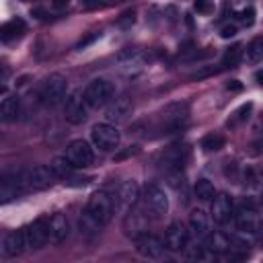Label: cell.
<instances>
[{
    "label": "cell",
    "instance_id": "obj_1",
    "mask_svg": "<svg viewBox=\"0 0 263 263\" xmlns=\"http://www.w3.org/2000/svg\"><path fill=\"white\" fill-rule=\"evenodd\" d=\"M88 216H92L101 226H105L113 214H115V199H113V193L107 191V189H99L90 195L88 203H86V210H84Z\"/></svg>",
    "mask_w": 263,
    "mask_h": 263
},
{
    "label": "cell",
    "instance_id": "obj_2",
    "mask_svg": "<svg viewBox=\"0 0 263 263\" xmlns=\"http://www.w3.org/2000/svg\"><path fill=\"white\" fill-rule=\"evenodd\" d=\"M113 95H115V84L113 82H109L107 78H95L84 88L82 99H84L86 107L99 109V107H105L113 99Z\"/></svg>",
    "mask_w": 263,
    "mask_h": 263
},
{
    "label": "cell",
    "instance_id": "obj_3",
    "mask_svg": "<svg viewBox=\"0 0 263 263\" xmlns=\"http://www.w3.org/2000/svg\"><path fill=\"white\" fill-rule=\"evenodd\" d=\"M66 90H68V80L64 74H49L45 78V82L39 88V99L43 105L47 107H55L66 99Z\"/></svg>",
    "mask_w": 263,
    "mask_h": 263
},
{
    "label": "cell",
    "instance_id": "obj_4",
    "mask_svg": "<svg viewBox=\"0 0 263 263\" xmlns=\"http://www.w3.org/2000/svg\"><path fill=\"white\" fill-rule=\"evenodd\" d=\"M27 191V179L23 171H6L0 175V203L14 201Z\"/></svg>",
    "mask_w": 263,
    "mask_h": 263
},
{
    "label": "cell",
    "instance_id": "obj_5",
    "mask_svg": "<svg viewBox=\"0 0 263 263\" xmlns=\"http://www.w3.org/2000/svg\"><path fill=\"white\" fill-rule=\"evenodd\" d=\"M144 210L148 212V216L152 218H162L168 212V195L164 193V189L156 183H148L144 189Z\"/></svg>",
    "mask_w": 263,
    "mask_h": 263
},
{
    "label": "cell",
    "instance_id": "obj_6",
    "mask_svg": "<svg viewBox=\"0 0 263 263\" xmlns=\"http://www.w3.org/2000/svg\"><path fill=\"white\" fill-rule=\"evenodd\" d=\"M189 119V107L185 103H173L168 107L162 109L160 113V129L164 134H173L185 127Z\"/></svg>",
    "mask_w": 263,
    "mask_h": 263
},
{
    "label": "cell",
    "instance_id": "obj_7",
    "mask_svg": "<svg viewBox=\"0 0 263 263\" xmlns=\"http://www.w3.org/2000/svg\"><path fill=\"white\" fill-rule=\"evenodd\" d=\"M90 140H92L95 148H99V150H103V152H111V150H115V148L119 146L121 134H119V129H117L115 125H111V123H97V125H92V129H90Z\"/></svg>",
    "mask_w": 263,
    "mask_h": 263
},
{
    "label": "cell",
    "instance_id": "obj_8",
    "mask_svg": "<svg viewBox=\"0 0 263 263\" xmlns=\"http://www.w3.org/2000/svg\"><path fill=\"white\" fill-rule=\"evenodd\" d=\"M64 156L72 162V166H74V168H86V166H90V164H92V160H95L92 146H90L86 140H82V138L72 140V142L68 144V148H66V154H64Z\"/></svg>",
    "mask_w": 263,
    "mask_h": 263
},
{
    "label": "cell",
    "instance_id": "obj_9",
    "mask_svg": "<svg viewBox=\"0 0 263 263\" xmlns=\"http://www.w3.org/2000/svg\"><path fill=\"white\" fill-rule=\"evenodd\" d=\"M113 199H115V212L119 214H125L127 210H132L134 205H138L140 201V185L136 181H123L117 191L113 193Z\"/></svg>",
    "mask_w": 263,
    "mask_h": 263
},
{
    "label": "cell",
    "instance_id": "obj_10",
    "mask_svg": "<svg viewBox=\"0 0 263 263\" xmlns=\"http://www.w3.org/2000/svg\"><path fill=\"white\" fill-rule=\"evenodd\" d=\"M148 224H150V216L144 208H132L123 214V230L127 236L136 238L140 234H144L148 230Z\"/></svg>",
    "mask_w": 263,
    "mask_h": 263
},
{
    "label": "cell",
    "instance_id": "obj_11",
    "mask_svg": "<svg viewBox=\"0 0 263 263\" xmlns=\"http://www.w3.org/2000/svg\"><path fill=\"white\" fill-rule=\"evenodd\" d=\"M187 160H189V146L187 144H173L160 156V164H162V168L166 173L183 171Z\"/></svg>",
    "mask_w": 263,
    "mask_h": 263
},
{
    "label": "cell",
    "instance_id": "obj_12",
    "mask_svg": "<svg viewBox=\"0 0 263 263\" xmlns=\"http://www.w3.org/2000/svg\"><path fill=\"white\" fill-rule=\"evenodd\" d=\"M117 62H119V70L127 76H134L138 72H142L146 68V53L134 47H125L123 51L117 53Z\"/></svg>",
    "mask_w": 263,
    "mask_h": 263
},
{
    "label": "cell",
    "instance_id": "obj_13",
    "mask_svg": "<svg viewBox=\"0 0 263 263\" xmlns=\"http://www.w3.org/2000/svg\"><path fill=\"white\" fill-rule=\"evenodd\" d=\"M25 242L27 249H43L49 242V228H47V218H37L33 224H29L25 230Z\"/></svg>",
    "mask_w": 263,
    "mask_h": 263
},
{
    "label": "cell",
    "instance_id": "obj_14",
    "mask_svg": "<svg viewBox=\"0 0 263 263\" xmlns=\"http://www.w3.org/2000/svg\"><path fill=\"white\" fill-rule=\"evenodd\" d=\"M234 222H236V228L242 232V234H255L257 228H259V218H257V208L255 203L251 201H245L238 210H234Z\"/></svg>",
    "mask_w": 263,
    "mask_h": 263
},
{
    "label": "cell",
    "instance_id": "obj_15",
    "mask_svg": "<svg viewBox=\"0 0 263 263\" xmlns=\"http://www.w3.org/2000/svg\"><path fill=\"white\" fill-rule=\"evenodd\" d=\"M187 242H189V230L181 222H173L164 230V240H162L164 249H168L173 253H179L187 247Z\"/></svg>",
    "mask_w": 263,
    "mask_h": 263
},
{
    "label": "cell",
    "instance_id": "obj_16",
    "mask_svg": "<svg viewBox=\"0 0 263 263\" xmlns=\"http://www.w3.org/2000/svg\"><path fill=\"white\" fill-rule=\"evenodd\" d=\"M86 111H88V107H86V103H84L80 92H72V95H68L64 99V117L70 123H74V125L82 123L86 119Z\"/></svg>",
    "mask_w": 263,
    "mask_h": 263
},
{
    "label": "cell",
    "instance_id": "obj_17",
    "mask_svg": "<svg viewBox=\"0 0 263 263\" xmlns=\"http://www.w3.org/2000/svg\"><path fill=\"white\" fill-rule=\"evenodd\" d=\"M234 216V201L228 193H220V195H214L212 199V218L216 224L224 226L232 220Z\"/></svg>",
    "mask_w": 263,
    "mask_h": 263
},
{
    "label": "cell",
    "instance_id": "obj_18",
    "mask_svg": "<svg viewBox=\"0 0 263 263\" xmlns=\"http://www.w3.org/2000/svg\"><path fill=\"white\" fill-rule=\"evenodd\" d=\"M136 251L146 259H160L164 255V245L158 236L144 232V234L136 236Z\"/></svg>",
    "mask_w": 263,
    "mask_h": 263
},
{
    "label": "cell",
    "instance_id": "obj_19",
    "mask_svg": "<svg viewBox=\"0 0 263 263\" xmlns=\"http://www.w3.org/2000/svg\"><path fill=\"white\" fill-rule=\"evenodd\" d=\"M25 179H27V187H29V189L41 191V189H47V187L53 183L55 175H53V171H51L49 166L37 164V166H33V168L25 175Z\"/></svg>",
    "mask_w": 263,
    "mask_h": 263
},
{
    "label": "cell",
    "instance_id": "obj_20",
    "mask_svg": "<svg viewBox=\"0 0 263 263\" xmlns=\"http://www.w3.org/2000/svg\"><path fill=\"white\" fill-rule=\"evenodd\" d=\"M132 115V99L127 95H119L117 99H113V103L107 107V121L111 123H123L127 117Z\"/></svg>",
    "mask_w": 263,
    "mask_h": 263
},
{
    "label": "cell",
    "instance_id": "obj_21",
    "mask_svg": "<svg viewBox=\"0 0 263 263\" xmlns=\"http://www.w3.org/2000/svg\"><path fill=\"white\" fill-rule=\"evenodd\" d=\"M47 228H49V242L51 245H62L70 234V222L60 212L53 214L51 218H47Z\"/></svg>",
    "mask_w": 263,
    "mask_h": 263
},
{
    "label": "cell",
    "instance_id": "obj_22",
    "mask_svg": "<svg viewBox=\"0 0 263 263\" xmlns=\"http://www.w3.org/2000/svg\"><path fill=\"white\" fill-rule=\"evenodd\" d=\"M25 249H27V242H25V232L23 230H12L2 240V253L6 257H10V259L23 255Z\"/></svg>",
    "mask_w": 263,
    "mask_h": 263
},
{
    "label": "cell",
    "instance_id": "obj_23",
    "mask_svg": "<svg viewBox=\"0 0 263 263\" xmlns=\"http://www.w3.org/2000/svg\"><path fill=\"white\" fill-rule=\"evenodd\" d=\"M21 115V99L14 97V95H8L2 99L0 103V121L4 123H12L16 121Z\"/></svg>",
    "mask_w": 263,
    "mask_h": 263
},
{
    "label": "cell",
    "instance_id": "obj_24",
    "mask_svg": "<svg viewBox=\"0 0 263 263\" xmlns=\"http://www.w3.org/2000/svg\"><path fill=\"white\" fill-rule=\"evenodd\" d=\"M203 245L212 253H224V251L232 249V236H228L224 232H208L203 236Z\"/></svg>",
    "mask_w": 263,
    "mask_h": 263
},
{
    "label": "cell",
    "instance_id": "obj_25",
    "mask_svg": "<svg viewBox=\"0 0 263 263\" xmlns=\"http://www.w3.org/2000/svg\"><path fill=\"white\" fill-rule=\"evenodd\" d=\"M189 228L195 236H201V238L210 232V218L201 208H197L189 214Z\"/></svg>",
    "mask_w": 263,
    "mask_h": 263
},
{
    "label": "cell",
    "instance_id": "obj_26",
    "mask_svg": "<svg viewBox=\"0 0 263 263\" xmlns=\"http://www.w3.org/2000/svg\"><path fill=\"white\" fill-rule=\"evenodd\" d=\"M25 33V23L21 18H12L0 25V41H14Z\"/></svg>",
    "mask_w": 263,
    "mask_h": 263
},
{
    "label": "cell",
    "instance_id": "obj_27",
    "mask_svg": "<svg viewBox=\"0 0 263 263\" xmlns=\"http://www.w3.org/2000/svg\"><path fill=\"white\" fill-rule=\"evenodd\" d=\"M185 251V259H189V261H210L212 257H214V253L203 245V242H195V245H191L189 247V242H187V247L183 249Z\"/></svg>",
    "mask_w": 263,
    "mask_h": 263
},
{
    "label": "cell",
    "instance_id": "obj_28",
    "mask_svg": "<svg viewBox=\"0 0 263 263\" xmlns=\"http://www.w3.org/2000/svg\"><path fill=\"white\" fill-rule=\"evenodd\" d=\"M101 228H103V226H101L92 216H88L86 212H82V216L78 218V230H80V234H82V236H86V238L97 236Z\"/></svg>",
    "mask_w": 263,
    "mask_h": 263
},
{
    "label": "cell",
    "instance_id": "obj_29",
    "mask_svg": "<svg viewBox=\"0 0 263 263\" xmlns=\"http://www.w3.org/2000/svg\"><path fill=\"white\" fill-rule=\"evenodd\" d=\"M193 191H195V197H197L199 201H212L214 195H216V187H214V183L208 181V179H197Z\"/></svg>",
    "mask_w": 263,
    "mask_h": 263
},
{
    "label": "cell",
    "instance_id": "obj_30",
    "mask_svg": "<svg viewBox=\"0 0 263 263\" xmlns=\"http://www.w3.org/2000/svg\"><path fill=\"white\" fill-rule=\"evenodd\" d=\"M49 168H51V171H53V175H55V177H60V179H68V177L72 175V171H74L72 162H70L66 156H55V158L51 160Z\"/></svg>",
    "mask_w": 263,
    "mask_h": 263
},
{
    "label": "cell",
    "instance_id": "obj_31",
    "mask_svg": "<svg viewBox=\"0 0 263 263\" xmlns=\"http://www.w3.org/2000/svg\"><path fill=\"white\" fill-rule=\"evenodd\" d=\"M224 144H226V140H224V136H220V134H208V136H203L201 138V150H205V152H216V150H220V148H224Z\"/></svg>",
    "mask_w": 263,
    "mask_h": 263
},
{
    "label": "cell",
    "instance_id": "obj_32",
    "mask_svg": "<svg viewBox=\"0 0 263 263\" xmlns=\"http://www.w3.org/2000/svg\"><path fill=\"white\" fill-rule=\"evenodd\" d=\"M261 58H263V39H261V37H255V39L247 45V60H249L251 64H257Z\"/></svg>",
    "mask_w": 263,
    "mask_h": 263
},
{
    "label": "cell",
    "instance_id": "obj_33",
    "mask_svg": "<svg viewBox=\"0 0 263 263\" xmlns=\"http://www.w3.org/2000/svg\"><path fill=\"white\" fill-rule=\"evenodd\" d=\"M240 55H242V45H232V47H228L226 51H224V58H222V66L224 68H232V66H236L238 62H240Z\"/></svg>",
    "mask_w": 263,
    "mask_h": 263
},
{
    "label": "cell",
    "instance_id": "obj_34",
    "mask_svg": "<svg viewBox=\"0 0 263 263\" xmlns=\"http://www.w3.org/2000/svg\"><path fill=\"white\" fill-rule=\"evenodd\" d=\"M251 111H253V103H245V105H240V107L234 111V117H232V121H228V125H236V123L249 121Z\"/></svg>",
    "mask_w": 263,
    "mask_h": 263
},
{
    "label": "cell",
    "instance_id": "obj_35",
    "mask_svg": "<svg viewBox=\"0 0 263 263\" xmlns=\"http://www.w3.org/2000/svg\"><path fill=\"white\" fill-rule=\"evenodd\" d=\"M125 0H84V10H95V8H107V6H115L121 4Z\"/></svg>",
    "mask_w": 263,
    "mask_h": 263
},
{
    "label": "cell",
    "instance_id": "obj_36",
    "mask_svg": "<svg viewBox=\"0 0 263 263\" xmlns=\"http://www.w3.org/2000/svg\"><path fill=\"white\" fill-rule=\"evenodd\" d=\"M234 16H236L238 21H242V23L249 27V25H253V23H255V8H253V6H249V8H242V10H236V12H234Z\"/></svg>",
    "mask_w": 263,
    "mask_h": 263
},
{
    "label": "cell",
    "instance_id": "obj_37",
    "mask_svg": "<svg viewBox=\"0 0 263 263\" xmlns=\"http://www.w3.org/2000/svg\"><path fill=\"white\" fill-rule=\"evenodd\" d=\"M193 8H195V12H199V14H210V12L214 10V2H212V0H195V2H193Z\"/></svg>",
    "mask_w": 263,
    "mask_h": 263
},
{
    "label": "cell",
    "instance_id": "obj_38",
    "mask_svg": "<svg viewBox=\"0 0 263 263\" xmlns=\"http://www.w3.org/2000/svg\"><path fill=\"white\" fill-rule=\"evenodd\" d=\"M134 21H136V12H134V10H127V12H123V14L117 18V25H119V27H129V25H134Z\"/></svg>",
    "mask_w": 263,
    "mask_h": 263
},
{
    "label": "cell",
    "instance_id": "obj_39",
    "mask_svg": "<svg viewBox=\"0 0 263 263\" xmlns=\"http://www.w3.org/2000/svg\"><path fill=\"white\" fill-rule=\"evenodd\" d=\"M99 37H101V33H97V31H95V33H88L84 39H80V41L76 43V49H84V47H88V45L95 43Z\"/></svg>",
    "mask_w": 263,
    "mask_h": 263
},
{
    "label": "cell",
    "instance_id": "obj_40",
    "mask_svg": "<svg viewBox=\"0 0 263 263\" xmlns=\"http://www.w3.org/2000/svg\"><path fill=\"white\" fill-rule=\"evenodd\" d=\"M236 33H238L236 25H224V27L220 29V37H222V39H230V37H234Z\"/></svg>",
    "mask_w": 263,
    "mask_h": 263
},
{
    "label": "cell",
    "instance_id": "obj_41",
    "mask_svg": "<svg viewBox=\"0 0 263 263\" xmlns=\"http://www.w3.org/2000/svg\"><path fill=\"white\" fill-rule=\"evenodd\" d=\"M220 68H205V70H199V72H193L191 74V78H203V76H208V74H214V72H218Z\"/></svg>",
    "mask_w": 263,
    "mask_h": 263
},
{
    "label": "cell",
    "instance_id": "obj_42",
    "mask_svg": "<svg viewBox=\"0 0 263 263\" xmlns=\"http://www.w3.org/2000/svg\"><path fill=\"white\" fill-rule=\"evenodd\" d=\"M245 179H247V183H249V185H253V187L257 185V177H255L253 168H247V171H245Z\"/></svg>",
    "mask_w": 263,
    "mask_h": 263
},
{
    "label": "cell",
    "instance_id": "obj_43",
    "mask_svg": "<svg viewBox=\"0 0 263 263\" xmlns=\"http://www.w3.org/2000/svg\"><path fill=\"white\" fill-rule=\"evenodd\" d=\"M226 88L232 90V92H238V90H242V84H240L238 80H230V82L226 84Z\"/></svg>",
    "mask_w": 263,
    "mask_h": 263
},
{
    "label": "cell",
    "instance_id": "obj_44",
    "mask_svg": "<svg viewBox=\"0 0 263 263\" xmlns=\"http://www.w3.org/2000/svg\"><path fill=\"white\" fill-rule=\"evenodd\" d=\"M68 2H70V0H51V6L58 8V10H62V8L68 6Z\"/></svg>",
    "mask_w": 263,
    "mask_h": 263
},
{
    "label": "cell",
    "instance_id": "obj_45",
    "mask_svg": "<svg viewBox=\"0 0 263 263\" xmlns=\"http://www.w3.org/2000/svg\"><path fill=\"white\" fill-rule=\"evenodd\" d=\"M23 2H33V0H23Z\"/></svg>",
    "mask_w": 263,
    "mask_h": 263
}]
</instances>
